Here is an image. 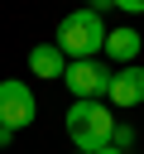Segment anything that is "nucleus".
<instances>
[{
    "label": "nucleus",
    "instance_id": "f257e3e1",
    "mask_svg": "<svg viewBox=\"0 0 144 154\" xmlns=\"http://www.w3.org/2000/svg\"><path fill=\"white\" fill-rule=\"evenodd\" d=\"M53 43H58V53H62L67 63H86V58H96V53L106 48V19H101L96 10H72V14L58 19Z\"/></svg>",
    "mask_w": 144,
    "mask_h": 154
},
{
    "label": "nucleus",
    "instance_id": "f03ea898",
    "mask_svg": "<svg viewBox=\"0 0 144 154\" xmlns=\"http://www.w3.org/2000/svg\"><path fill=\"white\" fill-rule=\"evenodd\" d=\"M67 140L77 144V154H91V149H106L110 135H115V111L106 101H72L67 106Z\"/></svg>",
    "mask_w": 144,
    "mask_h": 154
},
{
    "label": "nucleus",
    "instance_id": "7ed1b4c3",
    "mask_svg": "<svg viewBox=\"0 0 144 154\" xmlns=\"http://www.w3.org/2000/svg\"><path fill=\"white\" fill-rule=\"evenodd\" d=\"M110 72H115V67H106L101 58H86V63H67L62 82H67L72 101H96V96H106V82H110Z\"/></svg>",
    "mask_w": 144,
    "mask_h": 154
},
{
    "label": "nucleus",
    "instance_id": "20e7f679",
    "mask_svg": "<svg viewBox=\"0 0 144 154\" xmlns=\"http://www.w3.org/2000/svg\"><path fill=\"white\" fill-rule=\"evenodd\" d=\"M34 91H29V82H19V77H10V82H0V125H10V130H24L29 120H34Z\"/></svg>",
    "mask_w": 144,
    "mask_h": 154
},
{
    "label": "nucleus",
    "instance_id": "39448f33",
    "mask_svg": "<svg viewBox=\"0 0 144 154\" xmlns=\"http://www.w3.org/2000/svg\"><path fill=\"white\" fill-rule=\"evenodd\" d=\"M106 96H110V106H120V111L139 106V101H144V67H139V63L115 67L110 82H106Z\"/></svg>",
    "mask_w": 144,
    "mask_h": 154
},
{
    "label": "nucleus",
    "instance_id": "423d86ee",
    "mask_svg": "<svg viewBox=\"0 0 144 154\" xmlns=\"http://www.w3.org/2000/svg\"><path fill=\"white\" fill-rule=\"evenodd\" d=\"M115 67H130L134 58H139V34L130 29V24H120V29H106V48H101Z\"/></svg>",
    "mask_w": 144,
    "mask_h": 154
},
{
    "label": "nucleus",
    "instance_id": "0eeeda50",
    "mask_svg": "<svg viewBox=\"0 0 144 154\" xmlns=\"http://www.w3.org/2000/svg\"><path fill=\"white\" fill-rule=\"evenodd\" d=\"M29 72L43 77V82H62L67 58L58 53V43H34V48H29Z\"/></svg>",
    "mask_w": 144,
    "mask_h": 154
},
{
    "label": "nucleus",
    "instance_id": "6e6552de",
    "mask_svg": "<svg viewBox=\"0 0 144 154\" xmlns=\"http://www.w3.org/2000/svg\"><path fill=\"white\" fill-rule=\"evenodd\" d=\"M101 10H125V14H144V0H101L96 5V14Z\"/></svg>",
    "mask_w": 144,
    "mask_h": 154
},
{
    "label": "nucleus",
    "instance_id": "1a4fd4ad",
    "mask_svg": "<svg viewBox=\"0 0 144 154\" xmlns=\"http://www.w3.org/2000/svg\"><path fill=\"white\" fill-rule=\"evenodd\" d=\"M110 144H115V149H130V144H134V130H130V125H115Z\"/></svg>",
    "mask_w": 144,
    "mask_h": 154
},
{
    "label": "nucleus",
    "instance_id": "9d476101",
    "mask_svg": "<svg viewBox=\"0 0 144 154\" xmlns=\"http://www.w3.org/2000/svg\"><path fill=\"white\" fill-rule=\"evenodd\" d=\"M10 140H14V130H10V125H0V149H5Z\"/></svg>",
    "mask_w": 144,
    "mask_h": 154
},
{
    "label": "nucleus",
    "instance_id": "9b49d317",
    "mask_svg": "<svg viewBox=\"0 0 144 154\" xmlns=\"http://www.w3.org/2000/svg\"><path fill=\"white\" fill-rule=\"evenodd\" d=\"M91 154H125V149H115V144H106V149H91Z\"/></svg>",
    "mask_w": 144,
    "mask_h": 154
},
{
    "label": "nucleus",
    "instance_id": "f8f14e48",
    "mask_svg": "<svg viewBox=\"0 0 144 154\" xmlns=\"http://www.w3.org/2000/svg\"><path fill=\"white\" fill-rule=\"evenodd\" d=\"M96 5H101V0H96ZM96 5H91V10H96Z\"/></svg>",
    "mask_w": 144,
    "mask_h": 154
}]
</instances>
